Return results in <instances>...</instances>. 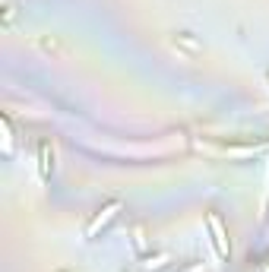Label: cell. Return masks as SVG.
I'll list each match as a JSON object with an SVG mask.
<instances>
[{"label": "cell", "instance_id": "cell-1", "mask_svg": "<svg viewBox=\"0 0 269 272\" xmlns=\"http://www.w3.org/2000/svg\"><path fill=\"white\" fill-rule=\"evenodd\" d=\"M209 225H212V231H215V244H219V253H228V244H225V238H222V225H219V219H215V215H209Z\"/></svg>", "mask_w": 269, "mask_h": 272}, {"label": "cell", "instance_id": "cell-2", "mask_svg": "<svg viewBox=\"0 0 269 272\" xmlns=\"http://www.w3.org/2000/svg\"><path fill=\"white\" fill-rule=\"evenodd\" d=\"M114 209H117V203H111V206H108V209H105V212L98 215V219H95L92 225H89V234H95V231H98V228H101V225H105L108 219H111V215H114Z\"/></svg>", "mask_w": 269, "mask_h": 272}]
</instances>
